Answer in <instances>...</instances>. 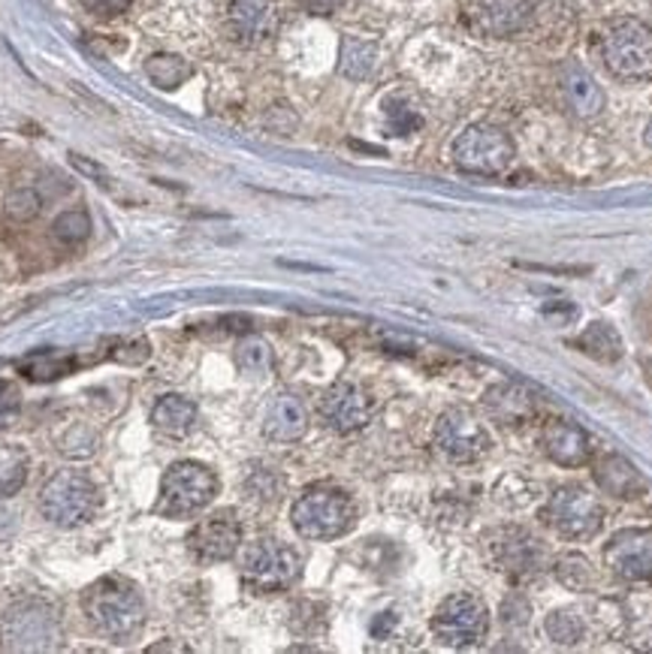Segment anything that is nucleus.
<instances>
[{"mask_svg":"<svg viewBox=\"0 0 652 654\" xmlns=\"http://www.w3.org/2000/svg\"><path fill=\"white\" fill-rule=\"evenodd\" d=\"M495 561L504 567L514 579H532L541 573V567L547 565V553L541 546L538 537H532L528 530H507L502 543H495Z\"/></svg>","mask_w":652,"mask_h":654,"instance_id":"nucleus-18","label":"nucleus"},{"mask_svg":"<svg viewBox=\"0 0 652 654\" xmlns=\"http://www.w3.org/2000/svg\"><path fill=\"white\" fill-rule=\"evenodd\" d=\"M541 447L562 468H580L592 455V438L571 419H549V422H544Z\"/></svg>","mask_w":652,"mask_h":654,"instance_id":"nucleus-17","label":"nucleus"},{"mask_svg":"<svg viewBox=\"0 0 652 654\" xmlns=\"http://www.w3.org/2000/svg\"><path fill=\"white\" fill-rule=\"evenodd\" d=\"M375 414V398L356 384L330 386L321 398V419L323 426L339 435H354V431L366 429L368 419Z\"/></svg>","mask_w":652,"mask_h":654,"instance_id":"nucleus-13","label":"nucleus"},{"mask_svg":"<svg viewBox=\"0 0 652 654\" xmlns=\"http://www.w3.org/2000/svg\"><path fill=\"white\" fill-rule=\"evenodd\" d=\"M544 522L568 540H592L605 525V510L589 489L571 483L549 495L547 507H544Z\"/></svg>","mask_w":652,"mask_h":654,"instance_id":"nucleus-7","label":"nucleus"},{"mask_svg":"<svg viewBox=\"0 0 652 654\" xmlns=\"http://www.w3.org/2000/svg\"><path fill=\"white\" fill-rule=\"evenodd\" d=\"M556 576H559V582L565 588L584 591L592 582V567H589L584 555H562L556 561Z\"/></svg>","mask_w":652,"mask_h":654,"instance_id":"nucleus-32","label":"nucleus"},{"mask_svg":"<svg viewBox=\"0 0 652 654\" xmlns=\"http://www.w3.org/2000/svg\"><path fill=\"white\" fill-rule=\"evenodd\" d=\"M278 10L275 0H229L227 34L239 45H260L275 34Z\"/></svg>","mask_w":652,"mask_h":654,"instance_id":"nucleus-15","label":"nucleus"},{"mask_svg":"<svg viewBox=\"0 0 652 654\" xmlns=\"http://www.w3.org/2000/svg\"><path fill=\"white\" fill-rule=\"evenodd\" d=\"M535 12V0H474L471 22L487 36L520 34Z\"/></svg>","mask_w":652,"mask_h":654,"instance_id":"nucleus-16","label":"nucleus"},{"mask_svg":"<svg viewBox=\"0 0 652 654\" xmlns=\"http://www.w3.org/2000/svg\"><path fill=\"white\" fill-rule=\"evenodd\" d=\"M191 64L184 61V57L179 55H167V52H161V55H151L149 61H146V76H149L151 85H158L161 90H175L179 85H184V82L191 79Z\"/></svg>","mask_w":652,"mask_h":654,"instance_id":"nucleus-27","label":"nucleus"},{"mask_svg":"<svg viewBox=\"0 0 652 654\" xmlns=\"http://www.w3.org/2000/svg\"><path fill=\"white\" fill-rule=\"evenodd\" d=\"M22 374H28L31 380H55V377H64V374L73 368L67 356L61 353H34L28 360L19 362Z\"/></svg>","mask_w":652,"mask_h":654,"instance_id":"nucleus-29","label":"nucleus"},{"mask_svg":"<svg viewBox=\"0 0 652 654\" xmlns=\"http://www.w3.org/2000/svg\"><path fill=\"white\" fill-rule=\"evenodd\" d=\"M82 610L92 628L113 643H130L146 624V598L125 576H104L82 591Z\"/></svg>","mask_w":652,"mask_h":654,"instance_id":"nucleus-1","label":"nucleus"},{"mask_svg":"<svg viewBox=\"0 0 652 654\" xmlns=\"http://www.w3.org/2000/svg\"><path fill=\"white\" fill-rule=\"evenodd\" d=\"M643 139H646V146L652 148V118H650V125H646V133H643Z\"/></svg>","mask_w":652,"mask_h":654,"instance_id":"nucleus-38","label":"nucleus"},{"mask_svg":"<svg viewBox=\"0 0 652 654\" xmlns=\"http://www.w3.org/2000/svg\"><path fill=\"white\" fill-rule=\"evenodd\" d=\"M217 495V476L200 462H175L161 480L154 510L167 519H191Z\"/></svg>","mask_w":652,"mask_h":654,"instance_id":"nucleus-6","label":"nucleus"},{"mask_svg":"<svg viewBox=\"0 0 652 654\" xmlns=\"http://www.w3.org/2000/svg\"><path fill=\"white\" fill-rule=\"evenodd\" d=\"M52 236H55L61 245H82L85 238L92 236V217H88V212H82V208L64 212V215L52 224Z\"/></svg>","mask_w":652,"mask_h":654,"instance_id":"nucleus-30","label":"nucleus"},{"mask_svg":"<svg viewBox=\"0 0 652 654\" xmlns=\"http://www.w3.org/2000/svg\"><path fill=\"white\" fill-rule=\"evenodd\" d=\"M151 426L163 431L167 438H184L196 426V405L184 395H163L158 405L151 407Z\"/></svg>","mask_w":652,"mask_h":654,"instance_id":"nucleus-23","label":"nucleus"},{"mask_svg":"<svg viewBox=\"0 0 652 654\" xmlns=\"http://www.w3.org/2000/svg\"><path fill=\"white\" fill-rule=\"evenodd\" d=\"M22 410V393L19 386L10 384V380H0V429L10 426L12 419L19 417Z\"/></svg>","mask_w":652,"mask_h":654,"instance_id":"nucleus-34","label":"nucleus"},{"mask_svg":"<svg viewBox=\"0 0 652 654\" xmlns=\"http://www.w3.org/2000/svg\"><path fill=\"white\" fill-rule=\"evenodd\" d=\"M7 215L12 221H31L40 215V196L34 191H15L7 200Z\"/></svg>","mask_w":652,"mask_h":654,"instance_id":"nucleus-33","label":"nucleus"},{"mask_svg":"<svg viewBox=\"0 0 652 654\" xmlns=\"http://www.w3.org/2000/svg\"><path fill=\"white\" fill-rule=\"evenodd\" d=\"M577 347L596 362H617L622 356V339L610 323H592L584 329V335L577 339Z\"/></svg>","mask_w":652,"mask_h":654,"instance_id":"nucleus-25","label":"nucleus"},{"mask_svg":"<svg viewBox=\"0 0 652 654\" xmlns=\"http://www.w3.org/2000/svg\"><path fill=\"white\" fill-rule=\"evenodd\" d=\"M453 163L469 175H502L514 163V142L495 125H471L453 142Z\"/></svg>","mask_w":652,"mask_h":654,"instance_id":"nucleus-8","label":"nucleus"},{"mask_svg":"<svg viewBox=\"0 0 652 654\" xmlns=\"http://www.w3.org/2000/svg\"><path fill=\"white\" fill-rule=\"evenodd\" d=\"M302 576V555L272 537L254 540L242 555V582L254 594H275L297 586Z\"/></svg>","mask_w":652,"mask_h":654,"instance_id":"nucleus-4","label":"nucleus"},{"mask_svg":"<svg viewBox=\"0 0 652 654\" xmlns=\"http://www.w3.org/2000/svg\"><path fill=\"white\" fill-rule=\"evenodd\" d=\"M290 522L306 540H339L354 528L356 507L339 485L318 483L306 489L290 510Z\"/></svg>","mask_w":652,"mask_h":654,"instance_id":"nucleus-2","label":"nucleus"},{"mask_svg":"<svg viewBox=\"0 0 652 654\" xmlns=\"http://www.w3.org/2000/svg\"><path fill=\"white\" fill-rule=\"evenodd\" d=\"M57 640V619L46 603L34 598L12 600L0 615V643L7 648H52Z\"/></svg>","mask_w":652,"mask_h":654,"instance_id":"nucleus-10","label":"nucleus"},{"mask_svg":"<svg viewBox=\"0 0 652 654\" xmlns=\"http://www.w3.org/2000/svg\"><path fill=\"white\" fill-rule=\"evenodd\" d=\"M242 546V522L233 510H215L206 519L196 522V528L188 534V549L196 561H229Z\"/></svg>","mask_w":652,"mask_h":654,"instance_id":"nucleus-12","label":"nucleus"},{"mask_svg":"<svg viewBox=\"0 0 652 654\" xmlns=\"http://www.w3.org/2000/svg\"><path fill=\"white\" fill-rule=\"evenodd\" d=\"M378 64V49L366 40H354V36H348L342 43V57H339V69H342V76L348 79H368L372 76V69Z\"/></svg>","mask_w":652,"mask_h":654,"instance_id":"nucleus-26","label":"nucleus"},{"mask_svg":"<svg viewBox=\"0 0 652 654\" xmlns=\"http://www.w3.org/2000/svg\"><path fill=\"white\" fill-rule=\"evenodd\" d=\"M562 90H565V100L574 109V115H580V118H596L605 109V90H601V85L584 67H577V64L565 67Z\"/></svg>","mask_w":652,"mask_h":654,"instance_id":"nucleus-22","label":"nucleus"},{"mask_svg":"<svg viewBox=\"0 0 652 654\" xmlns=\"http://www.w3.org/2000/svg\"><path fill=\"white\" fill-rule=\"evenodd\" d=\"M490 631V610L481 598L459 591L441 600L432 615L435 640L447 648H469L478 645Z\"/></svg>","mask_w":652,"mask_h":654,"instance_id":"nucleus-9","label":"nucleus"},{"mask_svg":"<svg viewBox=\"0 0 652 654\" xmlns=\"http://www.w3.org/2000/svg\"><path fill=\"white\" fill-rule=\"evenodd\" d=\"M79 3L97 19H118V15H125L130 10L133 0H79Z\"/></svg>","mask_w":652,"mask_h":654,"instance_id":"nucleus-35","label":"nucleus"},{"mask_svg":"<svg viewBox=\"0 0 652 654\" xmlns=\"http://www.w3.org/2000/svg\"><path fill=\"white\" fill-rule=\"evenodd\" d=\"M605 67L622 82L652 79V28L641 19H617L601 40Z\"/></svg>","mask_w":652,"mask_h":654,"instance_id":"nucleus-5","label":"nucleus"},{"mask_svg":"<svg viewBox=\"0 0 652 654\" xmlns=\"http://www.w3.org/2000/svg\"><path fill=\"white\" fill-rule=\"evenodd\" d=\"M236 362H239L242 372L254 374V377L269 374L272 372V347L260 339L242 341L239 350H236Z\"/></svg>","mask_w":652,"mask_h":654,"instance_id":"nucleus-31","label":"nucleus"},{"mask_svg":"<svg viewBox=\"0 0 652 654\" xmlns=\"http://www.w3.org/2000/svg\"><path fill=\"white\" fill-rule=\"evenodd\" d=\"M483 407H487V414H490L492 422H499V426H520V422H526L535 414V395L523 389V386L514 384H502V386H492L487 398H483Z\"/></svg>","mask_w":652,"mask_h":654,"instance_id":"nucleus-20","label":"nucleus"},{"mask_svg":"<svg viewBox=\"0 0 652 654\" xmlns=\"http://www.w3.org/2000/svg\"><path fill=\"white\" fill-rule=\"evenodd\" d=\"M596 483L601 492L613 497H622V501H631V497L643 495V480L638 474V468L622 459V455H605L601 462L596 464Z\"/></svg>","mask_w":652,"mask_h":654,"instance_id":"nucleus-21","label":"nucleus"},{"mask_svg":"<svg viewBox=\"0 0 652 654\" xmlns=\"http://www.w3.org/2000/svg\"><path fill=\"white\" fill-rule=\"evenodd\" d=\"M40 513L57 528H79L100 513V489L82 471H57L40 489Z\"/></svg>","mask_w":652,"mask_h":654,"instance_id":"nucleus-3","label":"nucleus"},{"mask_svg":"<svg viewBox=\"0 0 652 654\" xmlns=\"http://www.w3.org/2000/svg\"><path fill=\"white\" fill-rule=\"evenodd\" d=\"M544 631L556 645H577L584 640L586 628L571 610H556L549 612L547 621H544Z\"/></svg>","mask_w":652,"mask_h":654,"instance_id":"nucleus-28","label":"nucleus"},{"mask_svg":"<svg viewBox=\"0 0 652 654\" xmlns=\"http://www.w3.org/2000/svg\"><path fill=\"white\" fill-rule=\"evenodd\" d=\"M302 3V10L311 12V15H332V12H339L348 3V0H299Z\"/></svg>","mask_w":652,"mask_h":654,"instance_id":"nucleus-37","label":"nucleus"},{"mask_svg":"<svg viewBox=\"0 0 652 654\" xmlns=\"http://www.w3.org/2000/svg\"><path fill=\"white\" fill-rule=\"evenodd\" d=\"M309 431V407L293 393H278L266 407L264 435L275 443H293Z\"/></svg>","mask_w":652,"mask_h":654,"instance_id":"nucleus-19","label":"nucleus"},{"mask_svg":"<svg viewBox=\"0 0 652 654\" xmlns=\"http://www.w3.org/2000/svg\"><path fill=\"white\" fill-rule=\"evenodd\" d=\"M278 476L272 474V471H257V474L248 480V492H252V497H264V501H275L278 497Z\"/></svg>","mask_w":652,"mask_h":654,"instance_id":"nucleus-36","label":"nucleus"},{"mask_svg":"<svg viewBox=\"0 0 652 654\" xmlns=\"http://www.w3.org/2000/svg\"><path fill=\"white\" fill-rule=\"evenodd\" d=\"M605 565L610 573L626 582L652 579V534L641 528H626L610 537L605 549Z\"/></svg>","mask_w":652,"mask_h":654,"instance_id":"nucleus-14","label":"nucleus"},{"mask_svg":"<svg viewBox=\"0 0 652 654\" xmlns=\"http://www.w3.org/2000/svg\"><path fill=\"white\" fill-rule=\"evenodd\" d=\"M435 447L450 462L469 464L490 452V435H487L483 422L471 410L453 407V410L441 414L438 426H435Z\"/></svg>","mask_w":652,"mask_h":654,"instance_id":"nucleus-11","label":"nucleus"},{"mask_svg":"<svg viewBox=\"0 0 652 654\" xmlns=\"http://www.w3.org/2000/svg\"><path fill=\"white\" fill-rule=\"evenodd\" d=\"M31 471V459L19 443H0V501L22 492Z\"/></svg>","mask_w":652,"mask_h":654,"instance_id":"nucleus-24","label":"nucleus"}]
</instances>
